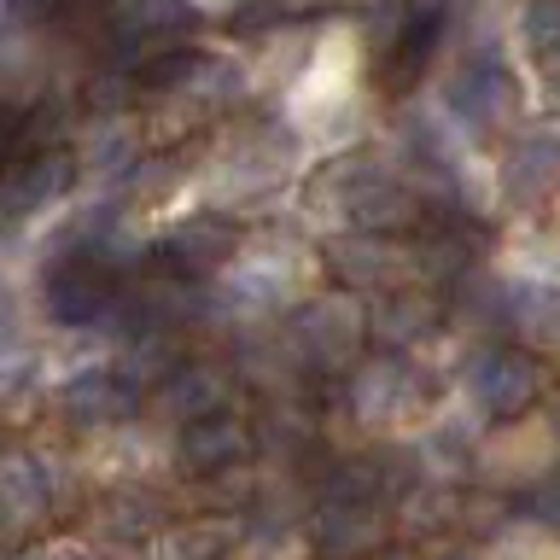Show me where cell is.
Returning <instances> with one entry per match:
<instances>
[{
  "label": "cell",
  "instance_id": "cell-4",
  "mask_svg": "<svg viewBox=\"0 0 560 560\" xmlns=\"http://www.w3.org/2000/svg\"><path fill=\"white\" fill-rule=\"evenodd\" d=\"M292 269L280 262L275 252H262V257H245L234 275H228V292L240 298V304H252V310H262V304H280V298L292 292V280H287Z\"/></svg>",
  "mask_w": 560,
  "mask_h": 560
},
{
  "label": "cell",
  "instance_id": "cell-2",
  "mask_svg": "<svg viewBox=\"0 0 560 560\" xmlns=\"http://www.w3.org/2000/svg\"><path fill=\"white\" fill-rule=\"evenodd\" d=\"M415 397H420V385H415V374L402 362H380V368H368V374L357 380V409L368 420H402L415 409Z\"/></svg>",
  "mask_w": 560,
  "mask_h": 560
},
{
  "label": "cell",
  "instance_id": "cell-9",
  "mask_svg": "<svg viewBox=\"0 0 560 560\" xmlns=\"http://www.w3.org/2000/svg\"><path fill=\"white\" fill-rule=\"evenodd\" d=\"M380 322H397V327H385L392 339H415V332H427L432 310L420 304V298H397V304H385V310H380Z\"/></svg>",
  "mask_w": 560,
  "mask_h": 560
},
{
  "label": "cell",
  "instance_id": "cell-7",
  "mask_svg": "<svg viewBox=\"0 0 560 560\" xmlns=\"http://www.w3.org/2000/svg\"><path fill=\"white\" fill-rule=\"evenodd\" d=\"M222 549H228V525H187V532L164 537V560H187V555L217 560Z\"/></svg>",
  "mask_w": 560,
  "mask_h": 560
},
{
  "label": "cell",
  "instance_id": "cell-3",
  "mask_svg": "<svg viewBox=\"0 0 560 560\" xmlns=\"http://www.w3.org/2000/svg\"><path fill=\"white\" fill-rule=\"evenodd\" d=\"M560 182V140L549 135H525L514 158H508V187L520 192V199H542Z\"/></svg>",
  "mask_w": 560,
  "mask_h": 560
},
{
  "label": "cell",
  "instance_id": "cell-11",
  "mask_svg": "<svg viewBox=\"0 0 560 560\" xmlns=\"http://www.w3.org/2000/svg\"><path fill=\"white\" fill-rule=\"evenodd\" d=\"M52 560H70V555H52Z\"/></svg>",
  "mask_w": 560,
  "mask_h": 560
},
{
  "label": "cell",
  "instance_id": "cell-8",
  "mask_svg": "<svg viewBox=\"0 0 560 560\" xmlns=\"http://www.w3.org/2000/svg\"><path fill=\"white\" fill-rule=\"evenodd\" d=\"M182 450L199 467H217V462H234V455H240V432L234 427H192Z\"/></svg>",
  "mask_w": 560,
  "mask_h": 560
},
{
  "label": "cell",
  "instance_id": "cell-10",
  "mask_svg": "<svg viewBox=\"0 0 560 560\" xmlns=\"http://www.w3.org/2000/svg\"><path fill=\"white\" fill-rule=\"evenodd\" d=\"M525 35H532V47L560 52V0H537L532 18H525Z\"/></svg>",
  "mask_w": 560,
  "mask_h": 560
},
{
  "label": "cell",
  "instance_id": "cell-5",
  "mask_svg": "<svg viewBox=\"0 0 560 560\" xmlns=\"http://www.w3.org/2000/svg\"><path fill=\"white\" fill-rule=\"evenodd\" d=\"M508 310H514V322L532 332V339H560V292L555 287L525 280V287H514V298H508Z\"/></svg>",
  "mask_w": 560,
  "mask_h": 560
},
{
  "label": "cell",
  "instance_id": "cell-12",
  "mask_svg": "<svg viewBox=\"0 0 560 560\" xmlns=\"http://www.w3.org/2000/svg\"><path fill=\"white\" fill-rule=\"evenodd\" d=\"M205 7H217V0H205Z\"/></svg>",
  "mask_w": 560,
  "mask_h": 560
},
{
  "label": "cell",
  "instance_id": "cell-6",
  "mask_svg": "<svg viewBox=\"0 0 560 560\" xmlns=\"http://www.w3.org/2000/svg\"><path fill=\"white\" fill-rule=\"evenodd\" d=\"M0 502L12 508V520H30L35 508L47 502V485H42V472H35V462H24V455L0 462Z\"/></svg>",
  "mask_w": 560,
  "mask_h": 560
},
{
  "label": "cell",
  "instance_id": "cell-1",
  "mask_svg": "<svg viewBox=\"0 0 560 560\" xmlns=\"http://www.w3.org/2000/svg\"><path fill=\"white\" fill-rule=\"evenodd\" d=\"M472 397H479V409L514 420L537 397V362L520 357V350H490V357L472 362Z\"/></svg>",
  "mask_w": 560,
  "mask_h": 560
}]
</instances>
